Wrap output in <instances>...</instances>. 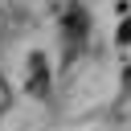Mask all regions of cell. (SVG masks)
<instances>
[{"label":"cell","mask_w":131,"mask_h":131,"mask_svg":"<svg viewBox=\"0 0 131 131\" xmlns=\"http://www.w3.org/2000/svg\"><path fill=\"white\" fill-rule=\"evenodd\" d=\"M8 111V86H4V78H0V115Z\"/></svg>","instance_id":"obj_4"},{"label":"cell","mask_w":131,"mask_h":131,"mask_svg":"<svg viewBox=\"0 0 131 131\" xmlns=\"http://www.w3.org/2000/svg\"><path fill=\"white\" fill-rule=\"evenodd\" d=\"M61 33H66V41H70V45H82V41H86V33H90V16H86V8L70 4V8L61 12Z\"/></svg>","instance_id":"obj_2"},{"label":"cell","mask_w":131,"mask_h":131,"mask_svg":"<svg viewBox=\"0 0 131 131\" xmlns=\"http://www.w3.org/2000/svg\"><path fill=\"white\" fill-rule=\"evenodd\" d=\"M49 86H53V74H49V57L41 49H33L25 57V90L33 98H49Z\"/></svg>","instance_id":"obj_1"},{"label":"cell","mask_w":131,"mask_h":131,"mask_svg":"<svg viewBox=\"0 0 131 131\" xmlns=\"http://www.w3.org/2000/svg\"><path fill=\"white\" fill-rule=\"evenodd\" d=\"M115 41H119V45H131V20H123V25H119V33H115Z\"/></svg>","instance_id":"obj_3"}]
</instances>
